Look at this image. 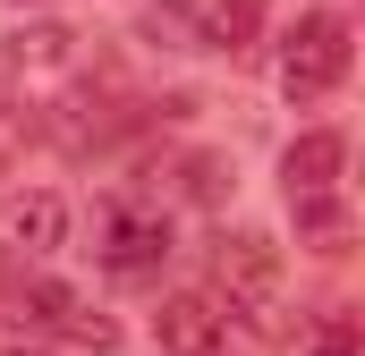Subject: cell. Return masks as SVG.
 <instances>
[{"instance_id":"1","label":"cell","mask_w":365,"mask_h":356,"mask_svg":"<svg viewBox=\"0 0 365 356\" xmlns=\"http://www.w3.org/2000/svg\"><path fill=\"white\" fill-rule=\"evenodd\" d=\"M212 280H221V297H230V314L238 323H255V331H272L280 314V246L264 238V229H230L221 246H212Z\"/></svg>"},{"instance_id":"2","label":"cell","mask_w":365,"mask_h":356,"mask_svg":"<svg viewBox=\"0 0 365 356\" xmlns=\"http://www.w3.org/2000/svg\"><path fill=\"white\" fill-rule=\"evenodd\" d=\"M349 77V17L340 9H306L280 43V93L289 102H323V93Z\"/></svg>"},{"instance_id":"3","label":"cell","mask_w":365,"mask_h":356,"mask_svg":"<svg viewBox=\"0 0 365 356\" xmlns=\"http://www.w3.org/2000/svg\"><path fill=\"white\" fill-rule=\"evenodd\" d=\"M153 26L195 51H247L264 34V0H153Z\"/></svg>"},{"instance_id":"4","label":"cell","mask_w":365,"mask_h":356,"mask_svg":"<svg viewBox=\"0 0 365 356\" xmlns=\"http://www.w3.org/2000/svg\"><path fill=\"white\" fill-rule=\"evenodd\" d=\"M93 255H102V271H119V280H145V271H162V255H170V221L153 204H102Z\"/></svg>"},{"instance_id":"5","label":"cell","mask_w":365,"mask_h":356,"mask_svg":"<svg viewBox=\"0 0 365 356\" xmlns=\"http://www.w3.org/2000/svg\"><path fill=\"white\" fill-rule=\"evenodd\" d=\"M68 238V204L51 187H17L0 195V263H51Z\"/></svg>"},{"instance_id":"6","label":"cell","mask_w":365,"mask_h":356,"mask_svg":"<svg viewBox=\"0 0 365 356\" xmlns=\"http://www.w3.org/2000/svg\"><path fill=\"white\" fill-rule=\"evenodd\" d=\"M26 314H34L43 331L77 340V348H119V323H110V314H93V297H77V288H60V280L26 288Z\"/></svg>"},{"instance_id":"7","label":"cell","mask_w":365,"mask_h":356,"mask_svg":"<svg viewBox=\"0 0 365 356\" xmlns=\"http://www.w3.org/2000/svg\"><path fill=\"white\" fill-rule=\"evenodd\" d=\"M77 34H60V26H34V34H9L0 43V85H17V93H43L51 77H68V51Z\"/></svg>"},{"instance_id":"8","label":"cell","mask_w":365,"mask_h":356,"mask_svg":"<svg viewBox=\"0 0 365 356\" xmlns=\"http://www.w3.org/2000/svg\"><path fill=\"white\" fill-rule=\"evenodd\" d=\"M340 162H349V136H331V127L297 136V145L280 153V187H289V204H323V195L340 187Z\"/></svg>"},{"instance_id":"9","label":"cell","mask_w":365,"mask_h":356,"mask_svg":"<svg viewBox=\"0 0 365 356\" xmlns=\"http://www.w3.org/2000/svg\"><path fill=\"white\" fill-rule=\"evenodd\" d=\"M153 331H162L170 356H221V314H212V297H170Z\"/></svg>"},{"instance_id":"10","label":"cell","mask_w":365,"mask_h":356,"mask_svg":"<svg viewBox=\"0 0 365 356\" xmlns=\"http://www.w3.org/2000/svg\"><path fill=\"white\" fill-rule=\"evenodd\" d=\"M306 356H365V348H357V331H349V323H323V331L306 340Z\"/></svg>"}]
</instances>
